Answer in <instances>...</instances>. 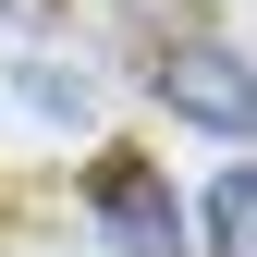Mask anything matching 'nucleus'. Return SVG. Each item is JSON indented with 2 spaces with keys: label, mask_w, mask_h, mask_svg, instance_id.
Segmentation results:
<instances>
[{
  "label": "nucleus",
  "mask_w": 257,
  "mask_h": 257,
  "mask_svg": "<svg viewBox=\"0 0 257 257\" xmlns=\"http://www.w3.org/2000/svg\"><path fill=\"white\" fill-rule=\"evenodd\" d=\"M86 208H98L110 257H184V196H172V172L135 159V147H110L98 172H86Z\"/></svg>",
  "instance_id": "f257e3e1"
},
{
  "label": "nucleus",
  "mask_w": 257,
  "mask_h": 257,
  "mask_svg": "<svg viewBox=\"0 0 257 257\" xmlns=\"http://www.w3.org/2000/svg\"><path fill=\"white\" fill-rule=\"evenodd\" d=\"M147 98L172 110V122H208V135H245V122H257V86H245V49H233V37L159 49V61H147Z\"/></svg>",
  "instance_id": "f03ea898"
},
{
  "label": "nucleus",
  "mask_w": 257,
  "mask_h": 257,
  "mask_svg": "<svg viewBox=\"0 0 257 257\" xmlns=\"http://www.w3.org/2000/svg\"><path fill=\"white\" fill-rule=\"evenodd\" d=\"M13 86H25V110H49V122H74L86 98H98V86H86V74H61V61H13Z\"/></svg>",
  "instance_id": "7ed1b4c3"
},
{
  "label": "nucleus",
  "mask_w": 257,
  "mask_h": 257,
  "mask_svg": "<svg viewBox=\"0 0 257 257\" xmlns=\"http://www.w3.org/2000/svg\"><path fill=\"white\" fill-rule=\"evenodd\" d=\"M245 208H257V184H245V172H220V184H208V208H196V220H208V257H245Z\"/></svg>",
  "instance_id": "20e7f679"
}]
</instances>
